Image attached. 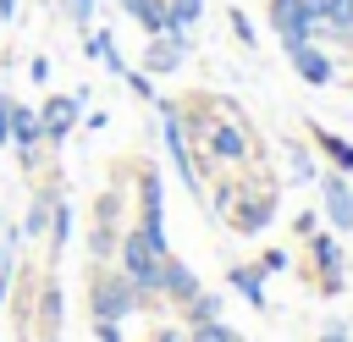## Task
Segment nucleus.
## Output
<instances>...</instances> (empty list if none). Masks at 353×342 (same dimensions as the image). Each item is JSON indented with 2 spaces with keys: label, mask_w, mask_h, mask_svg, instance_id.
<instances>
[{
  "label": "nucleus",
  "mask_w": 353,
  "mask_h": 342,
  "mask_svg": "<svg viewBox=\"0 0 353 342\" xmlns=\"http://www.w3.org/2000/svg\"><path fill=\"white\" fill-rule=\"evenodd\" d=\"M116 6H121V11L149 33V39H154V33H165V0H116Z\"/></svg>",
  "instance_id": "6ab92c4d"
},
{
  "label": "nucleus",
  "mask_w": 353,
  "mask_h": 342,
  "mask_svg": "<svg viewBox=\"0 0 353 342\" xmlns=\"http://www.w3.org/2000/svg\"><path fill=\"white\" fill-rule=\"evenodd\" d=\"M320 221L331 232H353V182L342 171H320Z\"/></svg>",
  "instance_id": "9b49d317"
},
{
  "label": "nucleus",
  "mask_w": 353,
  "mask_h": 342,
  "mask_svg": "<svg viewBox=\"0 0 353 342\" xmlns=\"http://www.w3.org/2000/svg\"><path fill=\"white\" fill-rule=\"evenodd\" d=\"M287 177H292V182H314V177H320V165H314V154H309L303 143H287Z\"/></svg>",
  "instance_id": "b1692460"
},
{
  "label": "nucleus",
  "mask_w": 353,
  "mask_h": 342,
  "mask_svg": "<svg viewBox=\"0 0 353 342\" xmlns=\"http://www.w3.org/2000/svg\"><path fill=\"white\" fill-rule=\"evenodd\" d=\"M309 143L320 149V160H331V171H342V177L353 171V138H342V132H331V127L314 121L309 127Z\"/></svg>",
  "instance_id": "f3484780"
},
{
  "label": "nucleus",
  "mask_w": 353,
  "mask_h": 342,
  "mask_svg": "<svg viewBox=\"0 0 353 342\" xmlns=\"http://www.w3.org/2000/svg\"><path fill=\"white\" fill-rule=\"evenodd\" d=\"M226 22H232V39H237L243 50H254V39H259V33H254V22H248V11H243V6H232V11H226Z\"/></svg>",
  "instance_id": "393cba45"
},
{
  "label": "nucleus",
  "mask_w": 353,
  "mask_h": 342,
  "mask_svg": "<svg viewBox=\"0 0 353 342\" xmlns=\"http://www.w3.org/2000/svg\"><path fill=\"white\" fill-rule=\"evenodd\" d=\"M287 66H292L309 88H331V83H336V55H331L320 39H309V44H298V50H287Z\"/></svg>",
  "instance_id": "f8f14e48"
},
{
  "label": "nucleus",
  "mask_w": 353,
  "mask_h": 342,
  "mask_svg": "<svg viewBox=\"0 0 353 342\" xmlns=\"http://www.w3.org/2000/svg\"><path fill=\"white\" fill-rule=\"evenodd\" d=\"M204 22V0H165V33H193Z\"/></svg>",
  "instance_id": "aec40b11"
},
{
  "label": "nucleus",
  "mask_w": 353,
  "mask_h": 342,
  "mask_svg": "<svg viewBox=\"0 0 353 342\" xmlns=\"http://www.w3.org/2000/svg\"><path fill=\"white\" fill-rule=\"evenodd\" d=\"M314 342H353V331H347V325H342V320H331V325H325V331H320V336H314Z\"/></svg>",
  "instance_id": "72a5a7b5"
},
{
  "label": "nucleus",
  "mask_w": 353,
  "mask_h": 342,
  "mask_svg": "<svg viewBox=\"0 0 353 342\" xmlns=\"http://www.w3.org/2000/svg\"><path fill=\"white\" fill-rule=\"evenodd\" d=\"M55 6L66 11L72 28H94V6H99V0H55Z\"/></svg>",
  "instance_id": "a878e982"
},
{
  "label": "nucleus",
  "mask_w": 353,
  "mask_h": 342,
  "mask_svg": "<svg viewBox=\"0 0 353 342\" xmlns=\"http://www.w3.org/2000/svg\"><path fill=\"white\" fill-rule=\"evenodd\" d=\"M193 149H204V160L221 165V171H248L259 160V143H254V127L243 121V110L237 116H215Z\"/></svg>",
  "instance_id": "f257e3e1"
},
{
  "label": "nucleus",
  "mask_w": 353,
  "mask_h": 342,
  "mask_svg": "<svg viewBox=\"0 0 353 342\" xmlns=\"http://www.w3.org/2000/svg\"><path fill=\"white\" fill-rule=\"evenodd\" d=\"M160 259H165V254L149 248L143 226H127V232H121V243H116V270L138 287L143 303H160Z\"/></svg>",
  "instance_id": "7ed1b4c3"
},
{
  "label": "nucleus",
  "mask_w": 353,
  "mask_h": 342,
  "mask_svg": "<svg viewBox=\"0 0 353 342\" xmlns=\"http://www.w3.org/2000/svg\"><path fill=\"white\" fill-rule=\"evenodd\" d=\"M182 314H188L182 325H199V320H221V314H226V298L199 287V298H193V303H182Z\"/></svg>",
  "instance_id": "4be33fe9"
},
{
  "label": "nucleus",
  "mask_w": 353,
  "mask_h": 342,
  "mask_svg": "<svg viewBox=\"0 0 353 342\" xmlns=\"http://www.w3.org/2000/svg\"><path fill=\"white\" fill-rule=\"evenodd\" d=\"M320 39L353 44V0H325V11H320Z\"/></svg>",
  "instance_id": "a211bd4d"
},
{
  "label": "nucleus",
  "mask_w": 353,
  "mask_h": 342,
  "mask_svg": "<svg viewBox=\"0 0 353 342\" xmlns=\"http://www.w3.org/2000/svg\"><path fill=\"white\" fill-rule=\"evenodd\" d=\"M188 55H193V33H154V39L143 44L138 72H149V77H171V72L188 66Z\"/></svg>",
  "instance_id": "9d476101"
},
{
  "label": "nucleus",
  "mask_w": 353,
  "mask_h": 342,
  "mask_svg": "<svg viewBox=\"0 0 353 342\" xmlns=\"http://www.w3.org/2000/svg\"><path fill=\"white\" fill-rule=\"evenodd\" d=\"M188 342H243V336H237V325H226V314H221V320L188 325Z\"/></svg>",
  "instance_id": "5701e85b"
},
{
  "label": "nucleus",
  "mask_w": 353,
  "mask_h": 342,
  "mask_svg": "<svg viewBox=\"0 0 353 342\" xmlns=\"http://www.w3.org/2000/svg\"><path fill=\"white\" fill-rule=\"evenodd\" d=\"M154 110H160V143H165L182 188L199 199V193H204V171L193 165V143H188V127H182V99H160V94H154Z\"/></svg>",
  "instance_id": "39448f33"
},
{
  "label": "nucleus",
  "mask_w": 353,
  "mask_h": 342,
  "mask_svg": "<svg viewBox=\"0 0 353 342\" xmlns=\"http://www.w3.org/2000/svg\"><path fill=\"white\" fill-rule=\"evenodd\" d=\"M265 11H270V28L281 39V55L298 50V44H309V39H320V22H314L309 0H265Z\"/></svg>",
  "instance_id": "6e6552de"
},
{
  "label": "nucleus",
  "mask_w": 353,
  "mask_h": 342,
  "mask_svg": "<svg viewBox=\"0 0 353 342\" xmlns=\"http://www.w3.org/2000/svg\"><path fill=\"white\" fill-rule=\"evenodd\" d=\"M149 342H188V325H154Z\"/></svg>",
  "instance_id": "473e14b6"
},
{
  "label": "nucleus",
  "mask_w": 353,
  "mask_h": 342,
  "mask_svg": "<svg viewBox=\"0 0 353 342\" xmlns=\"http://www.w3.org/2000/svg\"><path fill=\"white\" fill-rule=\"evenodd\" d=\"M0 22H17V0H0Z\"/></svg>",
  "instance_id": "f704fd0d"
},
{
  "label": "nucleus",
  "mask_w": 353,
  "mask_h": 342,
  "mask_svg": "<svg viewBox=\"0 0 353 342\" xmlns=\"http://www.w3.org/2000/svg\"><path fill=\"white\" fill-rule=\"evenodd\" d=\"M138 309H149V303L138 298V287H132L116 265H94V276H88V314H94V320H127V314H138Z\"/></svg>",
  "instance_id": "20e7f679"
},
{
  "label": "nucleus",
  "mask_w": 353,
  "mask_h": 342,
  "mask_svg": "<svg viewBox=\"0 0 353 342\" xmlns=\"http://www.w3.org/2000/svg\"><path fill=\"white\" fill-rule=\"evenodd\" d=\"M265 281H270V276L259 270V259H243V265H232V270H226V287H232L248 309H265Z\"/></svg>",
  "instance_id": "dca6fc26"
},
{
  "label": "nucleus",
  "mask_w": 353,
  "mask_h": 342,
  "mask_svg": "<svg viewBox=\"0 0 353 342\" xmlns=\"http://www.w3.org/2000/svg\"><path fill=\"white\" fill-rule=\"evenodd\" d=\"M94 342H127L121 336V320H94Z\"/></svg>",
  "instance_id": "c756f323"
},
{
  "label": "nucleus",
  "mask_w": 353,
  "mask_h": 342,
  "mask_svg": "<svg viewBox=\"0 0 353 342\" xmlns=\"http://www.w3.org/2000/svg\"><path fill=\"white\" fill-rule=\"evenodd\" d=\"M160 298H165V303H176V309L199 298V276H193V265H188V259H176V254H165V259H160Z\"/></svg>",
  "instance_id": "2eb2a0df"
},
{
  "label": "nucleus",
  "mask_w": 353,
  "mask_h": 342,
  "mask_svg": "<svg viewBox=\"0 0 353 342\" xmlns=\"http://www.w3.org/2000/svg\"><path fill=\"white\" fill-rule=\"evenodd\" d=\"M121 204H127V199H121L116 188H105L99 204H94V226H88V259H94V265H110V259H116V243H121V232H127V226H121Z\"/></svg>",
  "instance_id": "0eeeda50"
},
{
  "label": "nucleus",
  "mask_w": 353,
  "mask_h": 342,
  "mask_svg": "<svg viewBox=\"0 0 353 342\" xmlns=\"http://www.w3.org/2000/svg\"><path fill=\"white\" fill-rule=\"evenodd\" d=\"M11 149H17V165L33 171L44 160V127H39V105H17L11 116Z\"/></svg>",
  "instance_id": "ddd939ff"
},
{
  "label": "nucleus",
  "mask_w": 353,
  "mask_h": 342,
  "mask_svg": "<svg viewBox=\"0 0 353 342\" xmlns=\"http://www.w3.org/2000/svg\"><path fill=\"white\" fill-rule=\"evenodd\" d=\"M11 116H17V99L0 94V149H11Z\"/></svg>",
  "instance_id": "c85d7f7f"
},
{
  "label": "nucleus",
  "mask_w": 353,
  "mask_h": 342,
  "mask_svg": "<svg viewBox=\"0 0 353 342\" xmlns=\"http://www.w3.org/2000/svg\"><path fill=\"white\" fill-rule=\"evenodd\" d=\"M287 265H292V254H287V248H265V254H259V270H265V276H281Z\"/></svg>",
  "instance_id": "cd10ccee"
},
{
  "label": "nucleus",
  "mask_w": 353,
  "mask_h": 342,
  "mask_svg": "<svg viewBox=\"0 0 353 342\" xmlns=\"http://www.w3.org/2000/svg\"><path fill=\"white\" fill-rule=\"evenodd\" d=\"M121 83L132 88V99H143V105H154V77H149V72H138V66H132V72H127Z\"/></svg>",
  "instance_id": "bb28decb"
},
{
  "label": "nucleus",
  "mask_w": 353,
  "mask_h": 342,
  "mask_svg": "<svg viewBox=\"0 0 353 342\" xmlns=\"http://www.w3.org/2000/svg\"><path fill=\"white\" fill-rule=\"evenodd\" d=\"M226 226L243 232V237H259L270 221H276V182L259 177V182H232V199H226Z\"/></svg>",
  "instance_id": "f03ea898"
},
{
  "label": "nucleus",
  "mask_w": 353,
  "mask_h": 342,
  "mask_svg": "<svg viewBox=\"0 0 353 342\" xmlns=\"http://www.w3.org/2000/svg\"><path fill=\"white\" fill-rule=\"evenodd\" d=\"M303 248H309V276H314V287L325 292V298H336L342 287H347V259H342V232H331V226H314L309 237H303Z\"/></svg>",
  "instance_id": "423d86ee"
},
{
  "label": "nucleus",
  "mask_w": 353,
  "mask_h": 342,
  "mask_svg": "<svg viewBox=\"0 0 353 342\" xmlns=\"http://www.w3.org/2000/svg\"><path fill=\"white\" fill-rule=\"evenodd\" d=\"M28 77H33L39 88H44V83L55 77V72H50V55H33V61H28Z\"/></svg>",
  "instance_id": "7c9ffc66"
},
{
  "label": "nucleus",
  "mask_w": 353,
  "mask_h": 342,
  "mask_svg": "<svg viewBox=\"0 0 353 342\" xmlns=\"http://www.w3.org/2000/svg\"><path fill=\"white\" fill-rule=\"evenodd\" d=\"M55 199H61V188H55V182H44V188L28 199V210H22V221H17L22 243H44V237H50V215H55Z\"/></svg>",
  "instance_id": "4468645a"
},
{
  "label": "nucleus",
  "mask_w": 353,
  "mask_h": 342,
  "mask_svg": "<svg viewBox=\"0 0 353 342\" xmlns=\"http://www.w3.org/2000/svg\"><path fill=\"white\" fill-rule=\"evenodd\" d=\"M83 105H88V88H72V94H50L39 105V127H44V149H61L66 132L83 121Z\"/></svg>",
  "instance_id": "1a4fd4ad"
},
{
  "label": "nucleus",
  "mask_w": 353,
  "mask_h": 342,
  "mask_svg": "<svg viewBox=\"0 0 353 342\" xmlns=\"http://www.w3.org/2000/svg\"><path fill=\"white\" fill-rule=\"evenodd\" d=\"M314 226H320V210H298V215H292V232H298V237H309Z\"/></svg>",
  "instance_id": "2f4dec72"
},
{
  "label": "nucleus",
  "mask_w": 353,
  "mask_h": 342,
  "mask_svg": "<svg viewBox=\"0 0 353 342\" xmlns=\"http://www.w3.org/2000/svg\"><path fill=\"white\" fill-rule=\"evenodd\" d=\"M66 237H72V204H66V193H61V199H55V215H50V237H44V243H50V259L66 254Z\"/></svg>",
  "instance_id": "412c9836"
}]
</instances>
